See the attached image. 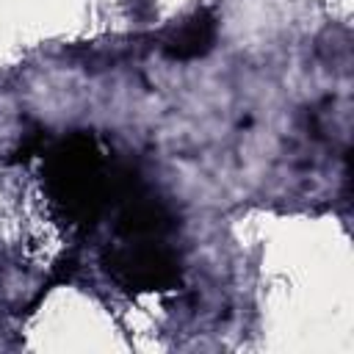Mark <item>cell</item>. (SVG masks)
Instances as JSON below:
<instances>
[{"instance_id": "1", "label": "cell", "mask_w": 354, "mask_h": 354, "mask_svg": "<svg viewBox=\"0 0 354 354\" xmlns=\"http://www.w3.org/2000/svg\"><path fill=\"white\" fill-rule=\"evenodd\" d=\"M210 39H213L210 22L194 19V22H188L185 28H180V33H174L169 50H171V55H177V58L199 55V53H205V50L210 47Z\"/></svg>"}]
</instances>
